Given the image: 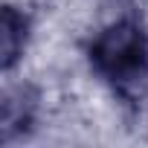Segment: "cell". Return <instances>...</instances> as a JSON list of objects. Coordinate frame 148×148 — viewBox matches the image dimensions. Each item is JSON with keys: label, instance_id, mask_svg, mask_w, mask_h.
<instances>
[{"label": "cell", "instance_id": "1", "mask_svg": "<svg viewBox=\"0 0 148 148\" xmlns=\"http://www.w3.org/2000/svg\"><path fill=\"white\" fill-rule=\"evenodd\" d=\"M93 76L122 99H139L148 87V26L122 15L102 26L87 44Z\"/></svg>", "mask_w": 148, "mask_h": 148}, {"label": "cell", "instance_id": "2", "mask_svg": "<svg viewBox=\"0 0 148 148\" xmlns=\"http://www.w3.org/2000/svg\"><path fill=\"white\" fill-rule=\"evenodd\" d=\"M38 110H41V96L35 87L29 84H18L12 90H6L3 96V113H0V142H15L29 136V131L38 122Z\"/></svg>", "mask_w": 148, "mask_h": 148}, {"label": "cell", "instance_id": "3", "mask_svg": "<svg viewBox=\"0 0 148 148\" xmlns=\"http://www.w3.org/2000/svg\"><path fill=\"white\" fill-rule=\"evenodd\" d=\"M32 38V18L21 6L6 3L3 15H0V61H3V73H12L18 61L23 58L26 47Z\"/></svg>", "mask_w": 148, "mask_h": 148}]
</instances>
